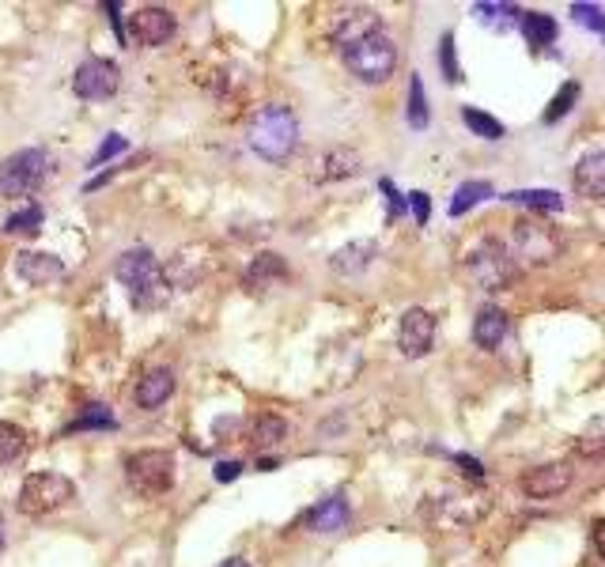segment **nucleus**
I'll return each mask as SVG.
<instances>
[{"mask_svg":"<svg viewBox=\"0 0 605 567\" xmlns=\"http://www.w3.org/2000/svg\"><path fill=\"white\" fill-rule=\"evenodd\" d=\"M174 27H178V23H174V16L167 8L144 4V8H137V12L129 16V31H125V38H133V42L144 46V50H156L163 42H171Z\"/></svg>","mask_w":605,"mask_h":567,"instance_id":"obj_12","label":"nucleus"},{"mask_svg":"<svg viewBox=\"0 0 605 567\" xmlns=\"http://www.w3.org/2000/svg\"><path fill=\"white\" fill-rule=\"evenodd\" d=\"M439 65H443V76H447L450 84H458V80H462L458 53H454V35H443V42H439Z\"/></svg>","mask_w":605,"mask_h":567,"instance_id":"obj_34","label":"nucleus"},{"mask_svg":"<svg viewBox=\"0 0 605 567\" xmlns=\"http://www.w3.org/2000/svg\"><path fill=\"white\" fill-rule=\"evenodd\" d=\"M42 220H46L42 205H27L23 212L4 220V231H8V235H38V231H42Z\"/></svg>","mask_w":605,"mask_h":567,"instance_id":"obj_30","label":"nucleus"},{"mask_svg":"<svg viewBox=\"0 0 605 567\" xmlns=\"http://www.w3.org/2000/svg\"><path fill=\"white\" fill-rule=\"evenodd\" d=\"M239 473H242V465H239V462H220V465H216V481H220V484L235 481Z\"/></svg>","mask_w":605,"mask_h":567,"instance_id":"obj_38","label":"nucleus"},{"mask_svg":"<svg viewBox=\"0 0 605 567\" xmlns=\"http://www.w3.org/2000/svg\"><path fill=\"white\" fill-rule=\"evenodd\" d=\"M110 428H118V416L110 413L106 405H99V401H95V405H87L84 413L69 424V431H110Z\"/></svg>","mask_w":605,"mask_h":567,"instance_id":"obj_28","label":"nucleus"},{"mask_svg":"<svg viewBox=\"0 0 605 567\" xmlns=\"http://www.w3.org/2000/svg\"><path fill=\"white\" fill-rule=\"evenodd\" d=\"M473 16L481 19V23H488V27L503 31V27H515V23L522 19V12L515 8V4H477V8H473Z\"/></svg>","mask_w":605,"mask_h":567,"instance_id":"obj_29","label":"nucleus"},{"mask_svg":"<svg viewBox=\"0 0 605 567\" xmlns=\"http://www.w3.org/2000/svg\"><path fill=\"white\" fill-rule=\"evenodd\" d=\"M466 276L481 292H503L519 276V265L511 261L507 246L500 239H481L466 254Z\"/></svg>","mask_w":605,"mask_h":567,"instance_id":"obj_5","label":"nucleus"},{"mask_svg":"<svg viewBox=\"0 0 605 567\" xmlns=\"http://www.w3.org/2000/svg\"><path fill=\"white\" fill-rule=\"evenodd\" d=\"M76 499V484L65 477V473H31L23 488H19V515L27 518H46L53 511H61L65 503Z\"/></svg>","mask_w":605,"mask_h":567,"instance_id":"obj_6","label":"nucleus"},{"mask_svg":"<svg viewBox=\"0 0 605 567\" xmlns=\"http://www.w3.org/2000/svg\"><path fill=\"white\" fill-rule=\"evenodd\" d=\"M492 197V182H462V186L454 189V197H450V216H466L469 208H477L481 201Z\"/></svg>","mask_w":605,"mask_h":567,"instance_id":"obj_25","label":"nucleus"},{"mask_svg":"<svg viewBox=\"0 0 605 567\" xmlns=\"http://www.w3.org/2000/svg\"><path fill=\"white\" fill-rule=\"evenodd\" d=\"M46 178H50V155L42 148H23L0 163V193L4 197H27V193L42 189Z\"/></svg>","mask_w":605,"mask_h":567,"instance_id":"obj_8","label":"nucleus"},{"mask_svg":"<svg viewBox=\"0 0 605 567\" xmlns=\"http://www.w3.org/2000/svg\"><path fill=\"white\" fill-rule=\"evenodd\" d=\"M375 258H379V242L356 239V242H348V246H341V250H333L329 269H333L337 276H360L375 265Z\"/></svg>","mask_w":605,"mask_h":567,"instance_id":"obj_17","label":"nucleus"},{"mask_svg":"<svg viewBox=\"0 0 605 567\" xmlns=\"http://www.w3.org/2000/svg\"><path fill=\"white\" fill-rule=\"evenodd\" d=\"M571 19L605 35V8H598V4H571Z\"/></svg>","mask_w":605,"mask_h":567,"instance_id":"obj_33","label":"nucleus"},{"mask_svg":"<svg viewBox=\"0 0 605 567\" xmlns=\"http://www.w3.org/2000/svg\"><path fill=\"white\" fill-rule=\"evenodd\" d=\"M398 348L405 360H420L435 348V314L424 307H409L401 314Z\"/></svg>","mask_w":605,"mask_h":567,"instance_id":"obj_11","label":"nucleus"},{"mask_svg":"<svg viewBox=\"0 0 605 567\" xmlns=\"http://www.w3.org/2000/svg\"><path fill=\"white\" fill-rule=\"evenodd\" d=\"M507 329H511L507 314L488 303V307H481L477 318H473V341H477V348H484V352H496L503 344V337H507Z\"/></svg>","mask_w":605,"mask_h":567,"instance_id":"obj_21","label":"nucleus"},{"mask_svg":"<svg viewBox=\"0 0 605 567\" xmlns=\"http://www.w3.org/2000/svg\"><path fill=\"white\" fill-rule=\"evenodd\" d=\"M0 552H4V526H0Z\"/></svg>","mask_w":605,"mask_h":567,"instance_id":"obj_42","label":"nucleus"},{"mask_svg":"<svg viewBox=\"0 0 605 567\" xmlns=\"http://www.w3.org/2000/svg\"><path fill=\"white\" fill-rule=\"evenodd\" d=\"M571 189L587 201H605V148H590L579 155L571 171Z\"/></svg>","mask_w":605,"mask_h":567,"instance_id":"obj_15","label":"nucleus"},{"mask_svg":"<svg viewBox=\"0 0 605 567\" xmlns=\"http://www.w3.org/2000/svg\"><path fill=\"white\" fill-rule=\"evenodd\" d=\"M125 481L137 496H167L174 488V454L171 450H137L125 458Z\"/></svg>","mask_w":605,"mask_h":567,"instance_id":"obj_7","label":"nucleus"},{"mask_svg":"<svg viewBox=\"0 0 605 567\" xmlns=\"http://www.w3.org/2000/svg\"><path fill=\"white\" fill-rule=\"evenodd\" d=\"M114 276H118V284L129 292L133 299V307L140 310H156L167 303V295H171V280L163 273V265L156 261V254L148 250V246H133V250H125L118 261H114Z\"/></svg>","mask_w":605,"mask_h":567,"instance_id":"obj_1","label":"nucleus"},{"mask_svg":"<svg viewBox=\"0 0 605 567\" xmlns=\"http://www.w3.org/2000/svg\"><path fill=\"white\" fill-rule=\"evenodd\" d=\"M579 95H583L579 80H568V84H560V91L553 95V103H549V110L541 114V121H545V125H556V121H564L571 114V106L579 103Z\"/></svg>","mask_w":605,"mask_h":567,"instance_id":"obj_27","label":"nucleus"},{"mask_svg":"<svg viewBox=\"0 0 605 567\" xmlns=\"http://www.w3.org/2000/svg\"><path fill=\"white\" fill-rule=\"evenodd\" d=\"M246 140L265 163H288L295 148H299V118H295V110L280 103L261 106L258 114L250 118Z\"/></svg>","mask_w":605,"mask_h":567,"instance_id":"obj_2","label":"nucleus"},{"mask_svg":"<svg viewBox=\"0 0 605 567\" xmlns=\"http://www.w3.org/2000/svg\"><path fill=\"white\" fill-rule=\"evenodd\" d=\"M503 201L522 205V208H537V212H560V208H564V197H560L556 189H515V193H507Z\"/></svg>","mask_w":605,"mask_h":567,"instance_id":"obj_24","label":"nucleus"},{"mask_svg":"<svg viewBox=\"0 0 605 567\" xmlns=\"http://www.w3.org/2000/svg\"><path fill=\"white\" fill-rule=\"evenodd\" d=\"M16 276L31 288H50L57 280H65V261L57 254H42V250H19Z\"/></svg>","mask_w":605,"mask_h":567,"instance_id":"obj_13","label":"nucleus"},{"mask_svg":"<svg viewBox=\"0 0 605 567\" xmlns=\"http://www.w3.org/2000/svg\"><path fill=\"white\" fill-rule=\"evenodd\" d=\"M522 492L530 499H553L560 492H568L571 484V465L568 462H545V465H534L522 473Z\"/></svg>","mask_w":605,"mask_h":567,"instance_id":"obj_14","label":"nucleus"},{"mask_svg":"<svg viewBox=\"0 0 605 567\" xmlns=\"http://www.w3.org/2000/svg\"><path fill=\"white\" fill-rule=\"evenodd\" d=\"M125 148H129V140L118 137V133H110V137L99 144V152L91 155V167H99V163H106V159H114V155H121Z\"/></svg>","mask_w":605,"mask_h":567,"instance_id":"obj_35","label":"nucleus"},{"mask_svg":"<svg viewBox=\"0 0 605 567\" xmlns=\"http://www.w3.org/2000/svg\"><path fill=\"white\" fill-rule=\"evenodd\" d=\"M594 549H598V556L605 560V518H594Z\"/></svg>","mask_w":605,"mask_h":567,"instance_id":"obj_40","label":"nucleus"},{"mask_svg":"<svg viewBox=\"0 0 605 567\" xmlns=\"http://www.w3.org/2000/svg\"><path fill=\"white\" fill-rule=\"evenodd\" d=\"M382 31V19L375 8H360V4H352V8H337L333 19H329V38H333V46L345 53L348 46H356L363 42L367 35H379Z\"/></svg>","mask_w":605,"mask_h":567,"instance_id":"obj_10","label":"nucleus"},{"mask_svg":"<svg viewBox=\"0 0 605 567\" xmlns=\"http://www.w3.org/2000/svg\"><path fill=\"white\" fill-rule=\"evenodd\" d=\"M288 276H292L288 261L280 258V254H273V250H265V254H258V258L250 261V269H246V276H242V284H246L250 292H269L273 284L288 280Z\"/></svg>","mask_w":605,"mask_h":567,"instance_id":"obj_19","label":"nucleus"},{"mask_svg":"<svg viewBox=\"0 0 605 567\" xmlns=\"http://www.w3.org/2000/svg\"><path fill=\"white\" fill-rule=\"evenodd\" d=\"M363 167L360 152H352V148H329L326 155H318L314 159V171L311 178L314 182H322V186H329V182H345V178H356Z\"/></svg>","mask_w":605,"mask_h":567,"instance_id":"obj_16","label":"nucleus"},{"mask_svg":"<svg viewBox=\"0 0 605 567\" xmlns=\"http://www.w3.org/2000/svg\"><path fill=\"white\" fill-rule=\"evenodd\" d=\"M405 201H409V208H413L416 224H428V216H432V201H428V193H420V189H416V193H409Z\"/></svg>","mask_w":605,"mask_h":567,"instance_id":"obj_37","label":"nucleus"},{"mask_svg":"<svg viewBox=\"0 0 605 567\" xmlns=\"http://www.w3.org/2000/svg\"><path fill=\"white\" fill-rule=\"evenodd\" d=\"M348 522H352V507H348L345 496L322 499L318 507H311V511L303 515V526L311 533H341Z\"/></svg>","mask_w":605,"mask_h":567,"instance_id":"obj_18","label":"nucleus"},{"mask_svg":"<svg viewBox=\"0 0 605 567\" xmlns=\"http://www.w3.org/2000/svg\"><path fill=\"white\" fill-rule=\"evenodd\" d=\"M454 462L462 465L469 477H484V465L477 462V458H469V454H454Z\"/></svg>","mask_w":605,"mask_h":567,"instance_id":"obj_39","label":"nucleus"},{"mask_svg":"<svg viewBox=\"0 0 605 567\" xmlns=\"http://www.w3.org/2000/svg\"><path fill=\"white\" fill-rule=\"evenodd\" d=\"M519 31L534 50H545L549 42H556V19L545 16V12H522Z\"/></svg>","mask_w":605,"mask_h":567,"instance_id":"obj_22","label":"nucleus"},{"mask_svg":"<svg viewBox=\"0 0 605 567\" xmlns=\"http://www.w3.org/2000/svg\"><path fill=\"white\" fill-rule=\"evenodd\" d=\"M174 386H178V378H174L171 367H152V371L137 382V405L152 413V409H159L163 401H171Z\"/></svg>","mask_w":605,"mask_h":567,"instance_id":"obj_20","label":"nucleus"},{"mask_svg":"<svg viewBox=\"0 0 605 567\" xmlns=\"http://www.w3.org/2000/svg\"><path fill=\"white\" fill-rule=\"evenodd\" d=\"M341 57H345L348 72L360 84H386L394 76V69H398V46H394V38L386 35V31L367 35L363 42L348 46Z\"/></svg>","mask_w":605,"mask_h":567,"instance_id":"obj_4","label":"nucleus"},{"mask_svg":"<svg viewBox=\"0 0 605 567\" xmlns=\"http://www.w3.org/2000/svg\"><path fill=\"white\" fill-rule=\"evenodd\" d=\"M462 121H466V129H473L477 137L484 140H500L503 137V125L492 114H484V110H477V106H466L462 110Z\"/></svg>","mask_w":605,"mask_h":567,"instance_id":"obj_32","label":"nucleus"},{"mask_svg":"<svg viewBox=\"0 0 605 567\" xmlns=\"http://www.w3.org/2000/svg\"><path fill=\"white\" fill-rule=\"evenodd\" d=\"M428 121H432V114H428L424 80L413 72V80H409V125H413V129H428Z\"/></svg>","mask_w":605,"mask_h":567,"instance_id":"obj_31","label":"nucleus"},{"mask_svg":"<svg viewBox=\"0 0 605 567\" xmlns=\"http://www.w3.org/2000/svg\"><path fill=\"white\" fill-rule=\"evenodd\" d=\"M507 254L515 265H526V269H541V265H553L560 254H564V239L545 216H522L511 227V246Z\"/></svg>","mask_w":605,"mask_h":567,"instance_id":"obj_3","label":"nucleus"},{"mask_svg":"<svg viewBox=\"0 0 605 567\" xmlns=\"http://www.w3.org/2000/svg\"><path fill=\"white\" fill-rule=\"evenodd\" d=\"M250 439H254L261 450L280 447V443L288 439V420H284V416H273V413H261L258 420H254V428H250Z\"/></svg>","mask_w":605,"mask_h":567,"instance_id":"obj_23","label":"nucleus"},{"mask_svg":"<svg viewBox=\"0 0 605 567\" xmlns=\"http://www.w3.org/2000/svg\"><path fill=\"white\" fill-rule=\"evenodd\" d=\"M216 567H250V564H246L242 556H231V560H220V564H216Z\"/></svg>","mask_w":605,"mask_h":567,"instance_id":"obj_41","label":"nucleus"},{"mask_svg":"<svg viewBox=\"0 0 605 567\" xmlns=\"http://www.w3.org/2000/svg\"><path fill=\"white\" fill-rule=\"evenodd\" d=\"M27 454V431L12 424V420H0V465H12Z\"/></svg>","mask_w":605,"mask_h":567,"instance_id":"obj_26","label":"nucleus"},{"mask_svg":"<svg viewBox=\"0 0 605 567\" xmlns=\"http://www.w3.org/2000/svg\"><path fill=\"white\" fill-rule=\"evenodd\" d=\"M379 189H382V193H386V201H390V220H398L401 212H405V205H409V201H405V197H401V193H398V186H394V182H390V178H382V182H379Z\"/></svg>","mask_w":605,"mask_h":567,"instance_id":"obj_36","label":"nucleus"},{"mask_svg":"<svg viewBox=\"0 0 605 567\" xmlns=\"http://www.w3.org/2000/svg\"><path fill=\"white\" fill-rule=\"evenodd\" d=\"M121 87V69L118 61L110 57H87L80 69L72 72V91L87 99V103H99V99H110Z\"/></svg>","mask_w":605,"mask_h":567,"instance_id":"obj_9","label":"nucleus"}]
</instances>
